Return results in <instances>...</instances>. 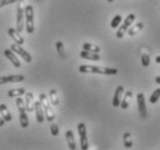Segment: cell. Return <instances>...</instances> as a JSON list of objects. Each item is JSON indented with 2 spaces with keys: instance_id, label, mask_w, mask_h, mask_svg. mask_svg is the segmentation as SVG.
<instances>
[{
  "instance_id": "32",
  "label": "cell",
  "mask_w": 160,
  "mask_h": 150,
  "mask_svg": "<svg viewBox=\"0 0 160 150\" xmlns=\"http://www.w3.org/2000/svg\"><path fill=\"white\" fill-rule=\"evenodd\" d=\"M156 83L160 84V75H159V76H157V77H156Z\"/></svg>"
},
{
  "instance_id": "3",
  "label": "cell",
  "mask_w": 160,
  "mask_h": 150,
  "mask_svg": "<svg viewBox=\"0 0 160 150\" xmlns=\"http://www.w3.org/2000/svg\"><path fill=\"white\" fill-rule=\"evenodd\" d=\"M15 103H16V106L18 109V113H20V125H21L22 128H27L29 126V119H28V116H27V110H26V104H24V101L20 97H16L15 99Z\"/></svg>"
},
{
  "instance_id": "22",
  "label": "cell",
  "mask_w": 160,
  "mask_h": 150,
  "mask_svg": "<svg viewBox=\"0 0 160 150\" xmlns=\"http://www.w3.org/2000/svg\"><path fill=\"white\" fill-rule=\"evenodd\" d=\"M50 102H51L52 105L54 106H57L59 104V96L55 89H51L50 90Z\"/></svg>"
},
{
  "instance_id": "13",
  "label": "cell",
  "mask_w": 160,
  "mask_h": 150,
  "mask_svg": "<svg viewBox=\"0 0 160 150\" xmlns=\"http://www.w3.org/2000/svg\"><path fill=\"white\" fill-rule=\"evenodd\" d=\"M33 111H35V113H36L37 122H39V124L44 122V120H45V114H44V110H43V107H42V104H40L39 101H38V102H35Z\"/></svg>"
},
{
  "instance_id": "29",
  "label": "cell",
  "mask_w": 160,
  "mask_h": 150,
  "mask_svg": "<svg viewBox=\"0 0 160 150\" xmlns=\"http://www.w3.org/2000/svg\"><path fill=\"white\" fill-rule=\"evenodd\" d=\"M50 129H51V134L53 136H58L59 135V126L57 124H51V126H50Z\"/></svg>"
},
{
  "instance_id": "7",
  "label": "cell",
  "mask_w": 160,
  "mask_h": 150,
  "mask_svg": "<svg viewBox=\"0 0 160 150\" xmlns=\"http://www.w3.org/2000/svg\"><path fill=\"white\" fill-rule=\"evenodd\" d=\"M77 131L80 134V142H81V149L88 150L89 149V142H88V136H87V126L85 124L81 122L77 125Z\"/></svg>"
},
{
  "instance_id": "8",
  "label": "cell",
  "mask_w": 160,
  "mask_h": 150,
  "mask_svg": "<svg viewBox=\"0 0 160 150\" xmlns=\"http://www.w3.org/2000/svg\"><path fill=\"white\" fill-rule=\"evenodd\" d=\"M137 106H138V113L139 117L142 119H145L148 117V110H146V104H145V96L143 92L137 94Z\"/></svg>"
},
{
  "instance_id": "2",
  "label": "cell",
  "mask_w": 160,
  "mask_h": 150,
  "mask_svg": "<svg viewBox=\"0 0 160 150\" xmlns=\"http://www.w3.org/2000/svg\"><path fill=\"white\" fill-rule=\"evenodd\" d=\"M39 102L42 104V107H43L44 110V114H45V118H46V120L52 122V121L55 119V114H54V111L52 109L51 106V102H50V99L45 94H40L39 95Z\"/></svg>"
},
{
  "instance_id": "26",
  "label": "cell",
  "mask_w": 160,
  "mask_h": 150,
  "mask_svg": "<svg viewBox=\"0 0 160 150\" xmlns=\"http://www.w3.org/2000/svg\"><path fill=\"white\" fill-rule=\"evenodd\" d=\"M121 22H122V16L120 14H117L112 18V21H111V27H112L113 29H115V28L120 26Z\"/></svg>"
},
{
  "instance_id": "1",
  "label": "cell",
  "mask_w": 160,
  "mask_h": 150,
  "mask_svg": "<svg viewBox=\"0 0 160 150\" xmlns=\"http://www.w3.org/2000/svg\"><path fill=\"white\" fill-rule=\"evenodd\" d=\"M81 73H93V74H102V75H117V68H108V67L92 66V65H81L78 68Z\"/></svg>"
},
{
  "instance_id": "28",
  "label": "cell",
  "mask_w": 160,
  "mask_h": 150,
  "mask_svg": "<svg viewBox=\"0 0 160 150\" xmlns=\"http://www.w3.org/2000/svg\"><path fill=\"white\" fill-rule=\"evenodd\" d=\"M151 62V59H150V54L148 52H143L142 53V65L144 67H148Z\"/></svg>"
},
{
  "instance_id": "31",
  "label": "cell",
  "mask_w": 160,
  "mask_h": 150,
  "mask_svg": "<svg viewBox=\"0 0 160 150\" xmlns=\"http://www.w3.org/2000/svg\"><path fill=\"white\" fill-rule=\"evenodd\" d=\"M5 122H6V121H5L4 119H2V117L0 118V127H2V126L5 125Z\"/></svg>"
},
{
  "instance_id": "19",
  "label": "cell",
  "mask_w": 160,
  "mask_h": 150,
  "mask_svg": "<svg viewBox=\"0 0 160 150\" xmlns=\"http://www.w3.org/2000/svg\"><path fill=\"white\" fill-rule=\"evenodd\" d=\"M66 140H67V143H68V147H69L70 150L76 149V142H75V137H74L73 131L68 129V131L66 132Z\"/></svg>"
},
{
  "instance_id": "11",
  "label": "cell",
  "mask_w": 160,
  "mask_h": 150,
  "mask_svg": "<svg viewBox=\"0 0 160 150\" xmlns=\"http://www.w3.org/2000/svg\"><path fill=\"white\" fill-rule=\"evenodd\" d=\"M123 91H124V88L122 85H118L117 89H115V92H114V97H113V106L114 107H119L120 106V103H121V99L123 97Z\"/></svg>"
},
{
  "instance_id": "21",
  "label": "cell",
  "mask_w": 160,
  "mask_h": 150,
  "mask_svg": "<svg viewBox=\"0 0 160 150\" xmlns=\"http://www.w3.org/2000/svg\"><path fill=\"white\" fill-rule=\"evenodd\" d=\"M83 50L85 51H91V52H96V53H99L100 52V48H99L97 44H91V43H84L83 44Z\"/></svg>"
},
{
  "instance_id": "34",
  "label": "cell",
  "mask_w": 160,
  "mask_h": 150,
  "mask_svg": "<svg viewBox=\"0 0 160 150\" xmlns=\"http://www.w3.org/2000/svg\"><path fill=\"white\" fill-rule=\"evenodd\" d=\"M106 1H108V3H113L114 0H106Z\"/></svg>"
},
{
  "instance_id": "5",
  "label": "cell",
  "mask_w": 160,
  "mask_h": 150,
  "mask_svg": "<svg viewBox=\"0 0 160 150\" xmlns=\"http://www.w3.org/2000/svg\"><path fill=\"white\" fill-rule=\"evenodd\" d=\"M24 18H26V30L28 34L35 31V21H33V8L31 5H27L24 8Z\"/></svg>"
},
{
  "instance_id": "17",
  "label": "cell",
  "mask_w": 160,
  "mask_h": 150,
  "mask_svg": "<svg viewBox=\"0 0 160 150\" xmlns=\"http://www.w3.org/2000/svg\"><path fill=\"white\" fill-rule=\"evenodd\" d=\"M131 98H132V91H131V90L126 91V94H124V96L122 97L121 103H120V107L122 109V110L128 109V106H129V104H130Z\"/></svg>"
},
{
  "instance_id": "35",
  "label": "cell",
  "mask_w": 160,
  "mask_h": 150,
  "mask_svg": "<svg viewBox=\"0 0 160 150\" xmlns=\"http://www.w3.org/2000/svg\"><path fill=\"white\" fill-rule=\"evenodd\" d=\"M159 72H160V70H159Z\"/></svg>"
},
{
  "instance_id": "10",
  "label": "cell",
  "mask_w": 160,
  "mask_h": 150,
  "mask_svg": "<svg viewBox=\"0 0 160 150\" xmlns=\"http://www.w3.org/2000/svg\"><path fill=\"white\" fill-rule=\"evenodd\" d=\"M24 75H7V76H1L0 77V84L5 83H13V82H22L24 81Z\"/></svg>"
},
{
  "instance_id": "6",
  "label": "cell",
  "mask_w": 160,
  "mask_h": 150,
  "mask_svg": "<svg viewBox=\"0 0 160 150\" xmlns=\"http://www.w3.org/2000/svg\"><path fill=\"white\" fill-rule=\"evenodd\" d=\"M135 18H136V16H135V14H132V13H130V14H128V16L126 18V20L123 21V24L122 26H119L120 28L118 29L117 31V37L118 38H122V37L126 35V33L128 31V29H129V27L134 23Z\"/></svg>"
},
{
  "instance_id": "4",
  "label": "cell",
  "mask_w": 160,
  "mask_h": 150,
  "mask_svg": "<svg viewBox=\"0 0 160 150\" xmlns=\"http://www.w3.org/2000/svg\"><path fill=\"white\" fill-rule=\"evenodd\" d=\"M18 16H16V30L22 33L24 29V8H26V0H18Z\"/></svg>"
},
{
  "instance_id": "14",
  "label": "cell",
  "mask_w": 160,
  "mask_h": 150,
  "mask_svg": "<svg viewBox=\"0 0 160 150\" xmlns=\"http://www.w3.org/2000/svg\"><path fill=\"white\" fill-rule=\"evenodd\" d=\"M7 33H8V35H9V37L14 40L16 44H18V45L24 44V39H23V37L20 35V33H18L16 29H14V28H9Z\"/></svg>"
},
{
  "instance_id": "30",
  "label": "cell",
  "mask_w": 160,
  "mask_h": 150,
  "mask_svg": "<svg viewBox=\"0 0 160 150\" xmlns=\"http://www.w3.org/2000/svg\"><path fill=\"white\" fill-rule=\"evenodd\" d=\"M16 1H18V0H0V8L5 7V6H7V5L14 4Z\"/></svg>"
},
{
  "instance_id": "12",
  "label": "cell",
  "mask_w": 160,
  "mask_h": 150,
  "mask_svg": "<svg viewBox=\"0 0 160 150\" xmlns=\"http://www.w3.org/2000/svg\"><path fill=\"white\" fill-rule=\"evenodd\" d=\"M4 54L5 57L9 60V61L13 64V66L16 67V68H20L21 67V62H20V60H18V58L15 55V53L13 51H12L11 49H7V50H5L4 51Z\"/></svg>"
},
{
  "instance_id": "20",
  "label": "cell",
  "mask_w": 160,
  "mask_h": 150,
  "mask_svg": "<svg viewBox=\"0 0 160 150\" xmlns=\"http://www.w3.org/2000/svg\"><path fill=\"white\" fill-rule=\"evenodd\" d=\"M143 28H144V24H143V22H138V23H136V24H134V26H132V24H131L130 27H129V29H128V35H129V36H135V35H136V34H138L139 31H141V30L143 29Z\"/></svg>"
},
{
  "instance_id": "18",
  "label": "cell",
  "mask_w": 160,
  "mask_h": 150,
  "mask_svg": "<svg viewBox=\"0 0 160 150\" xmlns=\"http://www.w3.org/2000/svg\"><path fill=\"white\" fill-rule=\"evenodd\" d=\"M0 114H1L2 119H4L6 122H9V121H12V119H13L11 112H9L6 104H0Z\"/></svg>"
},
{
  "instance_id": "15",
  "label": "cell",
  "mask_w": 160,
  "mask_h": 150,
  "mask_svg": "<svg viewBox=\"0 0 160 150\" xmlns=\"http://www.w3.org/2000/svg\"><path fill=\"white\" fill-rule=\"evenodd\" d=\"M80 55H81V58L87 59V60H92V61H98V60H100V55H99V53H96V52L82 50Z\"/></svg>"
},
{
  "instance_id": "27",
  "label": "cell",
  "mask_w": 160,
  "mask_h": 150,
  "mask_svg": "<svg viewBox=\"0 0 160 150\" xmlns=\"http://www.w3.org/2000/svg\"><path fill=\"white\" fill-rule=\"evenodd\" d=\"M55 49H57L58 53L60 54V57H61V58H65V45H63V43H62L61 40H58V42H57Z\"/></svg>"
},
{
  "instance_id": "16",
  "label": "cell",
  "mask_w": 160,
  "mask_h": 150,
  "mask_svg": "<svg viewBox=\"0 0 160 150\" xmlns=\"http://www.w3.org/2000/svg\"><path fill=\"white\" fill-rule=\"evenodd\" d=\"M26 101H24V104H26V110L28 112H32L33 111V106H35V102H33V94L32 92H26Z\"/></svg>"
},
{
  "instance_id": "33",
  "label": "cell",
  "mask_w": 160,
  "mask_h": 150,
  "mask_svg": "<svg viewBox=\"0 0 160 150\" xmlns=\"http://www.w3.org/2000/svg\"><path fill=\"white\" fill-rule=\"evenodd\" d=\"M156 62L157 64H160V55H158V57L156 58Z\"/></svg>"
},
{
  "instance_id": "25",
  "label": "cell",
  "mask_w": 160,
  "mask_h": 150,
  "mask_svg": "<svg viewBox=\"0 0 160 150\" xmlns=\"http://www.w3.org/2000/svg\"><path fill=\"white\" fill-rule=\"evenodd\" d=\"M159 98H160V88H158V89H156L152 94H151L149 102L151 103V104H156V103L159 101Z\"/></svg>"
},
{
  "instance_id": "23",
  "label": "cell",
  "mask_w": 160,
  "mask_h": 150,
  "mask_svg": "<svg viewBox=\"0 0 160 150\" xmlns=\"http://www.w3.org/2000/svg\"><path fill=\"white\" fill-rule=\"evenodd\" d=\"M26 90L24 88H18V89H12L8 91V97H20V96L24 95Z\"/></svg>"
},
{
  "instance_id": "24",
  "label": "cell",
  "mask_w": 160,
  "mask_h": 150,
  "mask_svg": "<svg viewBox=\"0 0 160 150\" xmlns=\"http://www.w3.org/2000/svg\"><path fill=\"white\" fill-rule=\"evenodd\" d=\"M123 143L126 148H131L132 147V137H131L130 133H124L123 134Z\"/></svg>"
},
{
  "instance_id": "9",
  "label": "cell",
  "mask_w": 160,
  "mask_h": 150,
  "mask_svg": "<svg viewBox=\"0 0 160 150\" xmlns=\"http://www.w3.org/2000/svg\"><path fill=\"white\" fill-rule=\"evenodd\" d=\"M11 50L14 52V53H18L20 57H22V58L24 59V61H26L27 64H30V62L32 61V57L30 55V53H28L24 49L22 48L21 45L16 44V43H15V44H12Z\"/></svg>"
}]
</instances>
